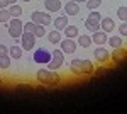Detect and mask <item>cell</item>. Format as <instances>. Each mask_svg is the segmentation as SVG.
<instances>
[{
    "label": "cell",
    "instance_id": "cell-32",
    "mask_svg": "<svg viewBox=\"0 0 127 114\" xmlns=\"http://www.w3.org/2000/svg\"><path fill=\"white\" fill-rule=\"evenodd\" d=\"M7 7H9L7 0H0V9H7Z\"/></svg>",
    "mask_w": 127,
    "mask_h": 114
},
{
    "label": "cell",
    "instance_id": "cell-8",
    "mask_svg": "<svg viewBox=\"0 0 127 114\" xmlns=\"http://www.w3.org/2000/svg\"><path fill=\"white\" fill-rule=\"evenodd\" d=\"M93 55H95V60H97V61H100V63H108V60L112 58V55L108 53L105 48H97Z\"/></svg>",
    "mask_w": 127,
    "mask_h": 114
},
{
    "label": "cell",
    "instance_id": "cell-21",
    "mask_svg": "<svg viewBox=\"0 0 127 114\" xmlns=\"http://www.w3.org/2000/svg\"><path fill=\"white\" fill-rule=\"evenodd\" d=\"M107 41L112 48H122V44H124V39L120 38V36H112V38L107 39Z\"/></svg>",
    "mask_w": 127,
    "mask_h": 114
},
{
    "label": "cell",
    "instance_id": "cell-33",
    "mask_svg": "<svg viewBox=\"0 0 127 114\" xmlns=\"http://www.w3.org/2000/svg\"><path fill=\"white\" fill-rule=\"evenodd\" d=\"M7 3L9 5H14V3H17V0H7Z\"/></svg>",
    "mask_w": 127,
    "mask_h": 114
},
{
    "label": "cell",
    "instance_id": "cell-6",
    "mask_svg": "<svg viewBox=\"0 0 127 114\" xmlns=\"http://www.w3.org/2000/svg\"><path fill=\"white\" fill-rule=\"evenodd\" d=\"M51 60V51H48L46 48H37L34 53V61L36 63H49Z\"/></svg>",
    "mask_w": 127,
    "mask_h": 114
},
{
    "label": "cell",
    "instance_id": "cell-35",
    "mask_svg": "<svg viewBox=\"0 0 127 114\" xmlns=\"http://www.w3.org/2000/svg\"><path fill=\"white\" fill-rule=\"evenodd\" d=\"M22 2H26V3H27V2H31V0H22Z\"/></svg>",
    "mask_w": 127,
    "mask_h": 114
},
{
    "label": "cell",
    "instance_id": "cell-17",
    "mask_svg": "<svg viewBox=\"0 0 127 114\" xmlns=\"http://www.w3.org/2000/svg\"><path fill=\"white\" fill-rule=\"evenodd\" d=\"M48 41H49V43H53V44L61 43V32H59L58 29H54V31L48 32Z\"/></svg>",
    "mask_w": 127,
    "mask_h": 114
},
{
    "label": "cell",
    "instance_id": "cell-4",
    "mask_svg": "<svg viewBox=\"0 0 127 114\" xmlns=\"http://www.w3.org/2000/svg\"><path fill=\"white\" fill-rule=\"evenodd\" d=\"M36 36H34V32H27V31H24L22 32V36H20V43H22V49L24 51H31L34 44H36Z\"/></svg>",
    "mask_w": 127,
    "mask_h": 114
},
{
    "label": "cell",
    "instance_id": "cell-23",
    "mask_svg": "<svg viewBox=\"0 0 127 114\" xmlns=\"http://www.w3.org/2000/svg\"><path fill=\"white\" fill-rule=\"evenodd\" d=\"M117 17L122 20V22H126V19H127V7L126 5H122V7L117 9Z\"/></svg>",
    "mask_w": 127,
    "mask_h": 114
},
{
    "label": "cell",
    "instance_id": "cell-28",
    "mask_svg": "<svg viewBox=\"0 0 127 114\" xmlns=\"http://www.w3.org/2000/svg\"><path fill=\"white\" fill-rule=\"evenodd\" d=\"M34 29H36V24H34L32 20L24 24V31H27V32H34Z\"/></svg>",
    "mask_w": 127,
    "mask_h": 114
},
{
    "label": "cell",
    "instance_id": "cell-9",
    "mask_svg": "<svg viewBox=\"0 0 127 114\" xmlns=\"http://www.w3.org/2000/svg\"><path fill=\"white\" fill-rule=\"evenodd\" d=\"M92 43H95L98 46H102V44H105L107 43V32H103V31H95V32H92Z\"/></svg>",
    "mask_w": 127,
    "mask_h": 114
},
{
    "label": "cell",
    "instance_id": "cell-16",
    "mask_svg": "<svg viewBox=\"0 0 127 114\" xmlns=\"http://www.w3.org/2000/svg\"><path fill=\"white\" fill-rule=\"evenodd\" d=\"M66 26H68V17H66V15H61V17H56V19H54V29L63 31Z\"/></svg>",
    "mask_w": 127,
    "mask_h": 114
},
{
    "label": "cell",
    "instance_id": "cell-30",
    "mask_svg": "<svg viewBox=\"0 0 127 114\" xmlns=\"http://www.w3.org/2000/svg\"><path fill=\"white\" fill-rule=\"evenodd\" d=\"M5 55H9V48L5 44H0V56H5Z\"/></svg>",
    "mask_w": 127,
    "mask_h": 114
},
{
    "label": "cell",
    "instance_id": "cell-2",
    "mask_svg": "<svg viewBox=\"0 0 127 114\" xmlns=\"http://www.w3.org/2000/svg\"><path fill=\"white\" fill-rule=\"evenodd\" d=\"M24 32V24L20 22L19 17H12L9 20V34L12 36L14 39H19Z\"/></svg>",
    "mask_w": 127,
    "mask_h": 114
},
{
    "label": "cell",
    "instance_id": "cell-20",
    "mask_svg": "<svg viewBox=\"0 0 127 114\" xmlns=\"http://www.w3.org/2000/svg\"><path fill=\"white\" fill-rule=\"evenodd\" d=\"M7 9H9V12H10V15H12V17H20V15H22V12H24V10H22V7H20V5H17V3L9 5Z\"/></svg>",
    "mask_w": 127,
    "mask_h": 114
},
{
    "label": "cell",
    "instance_id": "cell-26",
    "mask_svg": "<svg viewBox=\"0 0 127 114\" xmlns=\"http://www.w3.org/2000/svg\"><path fill=\"white\" fill-rule=\"evenodd\" d=\"M46 34V29H44V26H41V24H36V29H34V36L36 38H42Z\"/></svg>",
    "mask_w": 127,
    "mask_h": 114
},
{
    "label": "cell",
    "instance_id": "cell-15",
    "mask_svg": "<svg viewBox=\"0 0 127 114\" xmlns=\"http://www.w3.org/2000/svg\"><path fill=\"white\" fill-rule=\"evenodd\" d=\"M63 31H64V36H66V38H69V39H75L80 34V32H78V27H76V26H69V24L63 29Z\"/></svg>",
    "mask_w": 127,
    "mask_h": 114
},
{
    "label": "cell",
    "instance_id": "cell-29",
    "mask_svg": "<svg viewBox=\"0 0 127 114\" xmlns=\"http://www.w3.org/2000/svg\"><path fill=\"white\" fill-rule=\"evenodd\" d=\"M119 32L122 34V38H124V36H127V24H126V22H122V24L119 26Z\"/></svg>",
    "mask_w": 127,
    "mask_h": 114
},
{
    "label": "cell",
    "instance_id": "cell-36",
    "mask_svg": "<svg viewBox=\"0 0 127 114\" xmlns=\"http://www.w3.org/2000/svg\"><path fill=\"white\" fill-rule=\"evenodd\" d=\"M0 78H2V73H0Z\"/></svg>",
    "mask_w": 127,
    "mask_h": 114
},
{
    "label": "cell",
    "instance_id": "cell-34",
    "mask_svg": "<svg viewBox=\"0 0 127 114\" xmlns=\"http://www.w3.org/2000/svg\"><path fill=\"white\" fill-rule=\"evenodd\" d=\"M73 2H76V3H80V2H87V0H73Z\"/></svg>",
    "mask_w": 127,
    "mask_h": 114
},
{
    "label": "cell",
    "instance_id": "cell-14",
    "mask_svg": "<svg viewBox=\"0 0 127 114\" xmlns=\"http://www.w3.org/2000/svg\"><path fill=\"white\" fill-rule=\"evenodd\" d=\"M64 12H68V15H76V14L80 12V5L76 3V2L68 0V3L64 5Z\"/></svg>",
    "mask_w": 127,
    "mask_h": 114
},
{
    "label": "cell",
    "instance_id": "cell-37",
    "mask_svg": "<svg viewBox=\"0 0 127 114\" xmlns=\"http://www.w3.org/2000/svg\"><path fill=\"white\" fill-rule=\"evenodd\" d=\"M71 2H73V0H71Z\"/></svg>",
    "mask_w": 127,
    "mask_h": 114
},
{
    "label": "cell",
    "instance_id": "cell-5",
    "mask_svg": "<svg viewBox=\"0 0 127 114\" xmlns=\"http://www.w3.org/2000/svg\"><path fill=\"white\" fill-rule=\"evenodd\" d=\"M32 22L34 24H41V26H49L51 24V15L48 12H32Z\"/></svg>",
    "mask_w": 127,
    "mask_h": 114
},
{
    "label": "cell",
    "instance_id": "cell-13",
    "mask_svg": "<svg viewBox=\"0 0 127 114\" xmlns=\"http://www.w3.org/2000/svg\"><path fill=\"white\" fill-rule=\"evenodd\" d=\"M44 7L48 12H58L61 9V2L59 0H44Z\"/></svg>",
    "mask_w": 127,
    "mask_h": 114
},
{
    "label": "cell",
    "instance_id": "cell-11",
    "mask_svg": "<svg viewBox=\"0 0 127 114\" xmlns=\"http://www.w3.org/2000/svg\"><path fill=\"white\" fill-rule=\"evenodd\" d=\"M85 27L90 31V32H95V31H100V20L95 19V17H90L88 15V19L85 20Z\"/></svg>",
    "mask_w": 127,
    "mask_h": 114
},
{
    "label": "cell",
    "instance_id": "cell-19",
    "mask_svg": "<svg viewBox=\"0 0 127 114\" xmlns=\"http://www.w3.org/2000/svg\"><path fill=\"white\" fill-rule=\"evenodd\" d=\"M76 38H78V44L81 48H90L92 46V38H90L88 34H81V36L78 34Z\"/></svg>",
    "mask_w": 127,
    "mask_h": 114
},
{
    "label": "cell",
    "instance_id": "cell-24",
    "mask_svg": "<svg viewBox=\"0 0 127 114\" xmlns=\"http://www.w3.org/2000/svg\"><path fill=\"white\" fill-rule=\"evenodd\" d=\"M115 51H114V58H115V61H124V58H126V51L124 49H120V48H114Z\"/></svg>",
    "mask_w": 127,
    "mask_h": 114
},
{
    "label": "cell",
    "instance_id": "cell-7",
    "mask_svg": "<svg viewBox=\"0 0 127 114\" xmlns=\"http://www.w3.org/2000/svg\"><path fill=\"white\" fill-rule=\"evenodd\" d=\"M61 51L63 53H68V55H71V53H75L76 51V43H75V39H61Z\"/></svg>",
    "mask_w": 127,
    "mask_h": 114
},
{
    "label": "cell",
    "instance_id": "cell-22",
    "mask_svg": "<svg viewBox=\"0 0 127 114\" xmlns=\"http://www.w3.org/2000/svg\"><path fill=\"white\" fill-rule=\"evenodd\" d=\"M12 19L9 9H0V22H9Z\"/></svg>",
    "mask_w": 127,
    "mask_h": 114
},
{
    "label": "cell",
    "instance_id": "cell-18",
    "mask_svg": "<svg viewBox=\"0 0 127 114\" xmlns=\"http://www.w3.org/2000/svg\"><path fill=\"white\" fill-rule=\"evenodd\" d=\"M22 46H12V48H9V55H10V58H14V60H20L22 58Z\"/></svg>",
    "mask_w": 127,
    "mask_h": 114
},
{
    "label": "cell",
    "instance_id": "cell-25",
    "mask_svg": "<svg viewBox=\"0 0 127 114\" xmlns=\"http://www.w3.org/2000/svg\"><path fill=\"white\" fill-rule=\"evenodd\" d=\"M85 3H87V7H88L90 10H95V9H98V7H100L102 0H87Z\"/></svg>",
    "mask_w": 127,
    "mask_h": 114
},
{
    "label": "cell",
    "instance_id": "cell-1",
    "mask_svg": "<svg viewBox=\"0 0 127 114\" xmlns=\"http://www.w3.org/2000/svg\"><path fill=\"white\" fill-rule=\"evenodd\" d=\"M36 78L44 85H58L59 84V75L56 73V70H39L36 73Z\"/></svg>",
    "mask_w": 127,
    "mask_h": 114
},
{
    "label": "cell",
    "instance_id": "cell-3",
    "mask_svg": "<svg viewBox=\"0 0 127 114\" xmlns=\"http://www.w3.org/2000/svg\"><path fill=\"white\" fill-rule=\"evenodd\" d=\"M63 63H64V53L61 49H54L51 53V60H49V63H48L49 70H58V68H61Z\"/></svg>",
    "mask_w": 127,
    "mask_h": 114
},
{
    "label": "cell",
    "instance_id": "cell-10",
    "mask_svg": "<svg viewBox=\"0 0 127 114\" xmlns=\"http://www.w3.org/2000/svg\"><path fill=\"white\" fill-rule=\"evenodd\" d=\"M93 70H95V65L90 60H81V63H80V75H90V73H93Z\"/></svg>",
    "mask_w": 127,
    "mask_h": 114
},
{
    "label": "cell",
    "instance_id": "cell-27",
    "mask_svg": "<svg viewBox=\"0 0 127 114\" xmlns=\"http://www.w3.org/2000/svg\"><path fill=\"white\" fill-rule=\"evenodd\" d=\"M10 67V55L0 56V68H9Z\"/></svg>",
    "mask_w": 127,
    "mask_h": 114
},
{
    "label": "cell",
    "instance_id": "cell-12",
    "mask_svg": "<svg viewBox=\"0 0 127 114\" xmlns=\"http://www.w3.org/2000/svg\"><path fill=\"white\" fill-rule=\"evenodd\" d=\"M114 27H115V24H114V20L110 19V17L100 19V29L103 32H110V31H114Z\"/></svg>",
    "mask_w": 127,
    "mask_h": 114
},
{
    "label": "cell",
    "instance_id": "cell-31",
    "mask_svg": "<svg viewBox=\"0 0 127 114\" xmlns=\"http://www.w3.org/2000/svg\"><path fill=\"white\" fill-rule=\"evenodd\" d=\"M90 17H95V19H102V15H100V12H90Z\"/></svg>",
    "mask_w": 127,
    "mask_h": 114
}]
</instances>
